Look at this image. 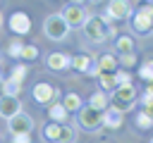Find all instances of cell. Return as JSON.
<instances>
[{
	"label": "cell",
	"instance_id": "cell-24",
	"mask_svg": "<svg viewBox=\"0 0 153 143\" xmlns=\"http://www.w3.org/2000/svg\"><path fill=\"white\" fill-rule=\"evenodd\" d=\"M139 76H141L146 83H151V81H153V62H151V60L141 62V67H139Z\"/></svg>",
	"mask_w": 153,
	"mask_h": 143
},
{
	"label": "cell",
	"instance_id": "cell-15",
	"mask_svg": "<svg viewBox=\"0 0 153 143\" xmlns=\"http://www.w3.org/2000/svg\"><path fill=\"white\" fill-rule=\"evenodd\" d=\"M48 117H50V122H55V124H67L69 112L62 107V102H53V105H48Z\"/></svg>",
	"mask_w": 153,
	"mask_h": 143
},
{
	"label": "cell",
	"instance_id": "cell-29",
	"mask_svg": "<svg viewBox=\"0 0 153 143\" xmlns=\"http://www.w3.org/2000/svg\"><path fill=\"white\" fill-rule=\"evenodd\" d=\"M117 64H122V67H134V64H136V52H124V55H120V57H117Z\"/></svg>",
	"mask_w": 153,
	"mask_h": 143
},
{
	"label": "cell",
	"instance_id": "cell-8",
	"mask_svg": "<svg viewBox=\"0 0 153 143\" xmlns=\"http://www.w3.org/2000/svg\"><path fill=\"white\" fill-rule=\"evenodd\" d=\"M60 17L65 19V24L69 26V29H76V26H81L84 21H86V10L81 7V5H67L62 12H60Z\"/></svg>",
	"mask_w": 153,
	"mask_h": 143
},
{
	"label": "cell",
	"instance_id": "cell-27",
	"mask_svg": "<svg viewBox=\"0 0 153 143\" xmlns=\"http://www.w3.org/2000/svg\"><path fill=\"white\" fill-rule=\"evenodd\" d=\"M19 57H22V60H26V62H31V60H36V57H38V48H36V45H24V48H22V52H19Z\"/></svg>",
	"mask_w": 153,
	"mask_h": 143
},
{
	"label": "cell",
	"instance_id": "cell-1",
	"mask_svg": "<svg viewBox=\"0 0 153 143\" xmlns=\"http://www.w3.org/2000/svg\"><path fill=\"white\" fill-rule=\"evenodd\" d=\"M110 24H112V21H105V19L98 17V14H88L86 21L81 24V29H84V36H86L91 43H103V41L110 36Z\"/></svg>",
	"mask_w": 153,
	"mask_h": 143
},
{
	"label": "cell",
	"instance_id": "cell-4",
	"mask_svg": "<svg viewBox=\"0 0 153 143\" xmlns=\"http://www.w3.org/2000/svg\"><path fill=\"white\" fill-rule=\"evenodd\" d=\"M151 24H153V7H151V2H143V5L136 7V12L131 17V29L136 33L146 36L151 31Z\"/></svg>",
	"mask_w": 153,
	"mask_h": 143
},
{
	"label": "cell",
	"instance_id": "cell-30",
	"mask_svg": "<svg viewBox=\"0 0 153 143\" xmlns=\"http://www.w3.org/2000/svg\"><path fill=\"white\" fill-rule=\"evenodd\" d=\"M141 105H143V110L151 112V107H153V91H151V86L143 88V93H141Z\"/></svg>",
	"mask_w": 153,
	"mask_h": 143
},
{
	"label": "cell",
	"instance_id": "cell-11",
	"mask_svg": "<svg viewBox=\"0 0 153 143\" xmlns=\"http://www.w3.org/2000/svg\"><path fill=\"white\" fill-rule=\"evenodd\" d=\"M17 112H22V100H19V95H0V117L2 119H10V117H14Z\"/></svg>",
	"mask_w": 153,
	"mask_h": 143
},
{
	"label": "cell",
	"instance_id": "cell-14",
	"mask_svg": "<svg viewBox=\"0 0 153 143\" xmlns=\"http://www.w3.org/2000/svg\"><path fill=\"white\" fill-rule=\"evenodd\" d=\"M96 64H98V72L100 74H115L117 72V57L115 55H100L98 60H96ZM98 74V76H100Z\"/></svg>",
	"mask_w": 153,
	"mask_h": 143
},
{
	"label": "cell",
	"instance_id": "cell-6",
	"mask_svg": "<svg viewBox=\"0 0 153 143\" xmlns=\"http://www.w3.org/2000/svg\"><path fill=\"white\" fill-rule=\"evenodd\" d=\"M31 95H33V100H36L38 105H53V102H57L60 91H57L55 86L41 81V83H36V86L31 88Z\"/></svg>",
	"mask_w": 153,
	"mask_h": 143
},
{
	"label": "cell",
	"instance_id": "cell-3",
	"mask_svg": "<svg viewBox=\"0 0 153 143\" xmlns=\"http://www.w3.org/2000/svg\"><path fill=\"white\" fill-rule=\"evenodd\" d=\"M43 33L50 38V41H65L67 33H69V26L65 24V19L57 14H48L45 21H43Z\"/></svg>",
	"mask_w": 153,
	"mask_h": 143
},
{
	"label": "cell",
	"instance_id": "cell-5",
	"mask_svg": "<svg viewBox=\"0 0 153 143\" xmlns=\"http://www.w3.org/2000/svg\"><path fill=\"white\" fill-rule=\"evenodd\" d=\"M76 119H79V126L86 131H98L103 126V112L93 110L91 105H81L76 110Z\"/></svg>",
	"mask_w": 153,
	"mask_h": 143
},
{
	"label": "cell",
	"instance_id": "cell-16",
	"mask_svg": "<svg viewBox=\"0 0 153 143\" xmlns=\"http://www.w3.org/2000/svg\"><path fill=\"white\" fill-rule=\"evenodd\" d=\"M88 105L93 107V110H98V112H103L105 107H110V95L105 93V91H96L91 98H88Z\"/></svg>",
	"mask_w": 153,
	"mask_h": 143
},
{
	"label": "cell",
	"instance_id": "cell-2",
	"mask_svg": "<svg viewBox=\"0 0 153 143\" xmlns=\"http://www.w3.org/2000/svg\"><path fill=\"white\" fill-rule=\"evenodd\" d=\"M136 95H139V91H136L131 83H117V86L112 88V98H110V102H112L115 110L124 112V110H129V107L136 102Z\"/></svg>",
	"mask_w": 153,
	"mask_h": 143
},
{
	"label": "cell",
	"instance_id": "cell-20",
	"mask_svg": "<svg viewBox=\"0 0 153 143\" xmlns=\"http://www.w3.org/2000/svg\"><path fill=\"white\" fill-rule=\"evenodd\" d=\"M134 122H136V126H139L141 131H146V129H151V124H153V117H151V112H148V110H139Z\"/></svg>",
	"mask_w": 153,
	"mask_h": 143
},
{
	"label": "cell",
	"instance_id": "cell-25",
	"mask_svg": "<svg viewBox=\"0 0 153 143\" xmlns=\"http://www.w3.org/2000/svg\"><path fill=\"white\" fill-rule=\"evenodd\" d=\"M98 83H100V91H105V93L117 86V83H115V74H100V76H98Z\"/></svg>",
	"mask_w": 153,
	"mask_h": 143
},
{
	"label": "cell",
	"instance_id": "cell-13",
	"mask_svg": "<svg viewBox=\"0 0 153 143\" xmlns=\"http://www.w3.org/2000/svg\"><path fill=\"white\" fill-rule=\"evenodd\" d=\"M45 64L53 72H65V69H69V55L67 52H50L48 60H45Z\"/></svg>",
	"mask_w": 153,
	"mask_h": 143
},
{
	"label": "cell",
	"instance_id": "cell-18",
	"mask_svg": "<svg viewBox=\"0 0 153 143\" xmlns=\"http://www.w3.org/2000/svg\"><path fill=\"white\" fill-rule=\"evenodd\" d=\"M74 141H76V129L72 124H62L60 126V136H57L55 143H74Z\"/></svg>",
	"mask_w": 153,
	"mask_h": 143
},
{
	"label": "cell",
	"instance_id": "cell-17",
	"mask_svg": "<svg viewBox=\"0 0 153 143\" xmlns=\"http://www.w3.org/2000/svg\"><path fill=\"white\" fill-rule=\"evenodd\" d=\"M81 105H84V100H81V98H79L76 93H67V95L62 98V107H65V110H67L69 114H72V112H76V110H79Z\"/></svg>",
	"mask_w": 153,
	"mask_h": 143
},
{
	"label": "cell",
	"instance_id": "cell-31",
	"mask_svg": "<svg viewBox=\"0 0 153 143\" xmlns=\"http://www.w3.org/2000/svg\"><path fill=\"white\" fill-rule=\"evenodd\" d=\"M115 83H131V74L129 72H115Z\"/></svg>",
	"mask_w": 153,
	"mask_h": 143
},
{
	"label": "cell",
	"instance_id": "cell-12",
	"mask_svg": "<svg viewBox=\"0 0 153 143\" xmlns=\"http://www.w3.org/2000/svg\"><path fill=\"white\" fill-rule=\"evenodd\" d=\"M122 124H124V112H120L115 107H105L103 110V126L105 129L117 131V129H122Z\"/></svg>",
	"mask_w": 153,
	"mask_h": 143
},
{
	"label": "cell",
	"instance_id": "cell-34",
	"mask_svg": "<svg viewBox=\"0 0 153 143\" xmlns=\"http://www.w3.org/2000/svg\"><path fill=\"white\" fill-rule=\"evenodd\" d=\"M0 26H2V14H0Z\"/></svg>",
	"mask_w": 153,
	"mask_h": 143
},
{
	"label": "cell",
	"instance_id": "cell-28",
	"mask_svg": "<svg viewBox=\"0 0 153 143\" xmlns=\"http://www.w3.org/2000/svg\"><path fill=\"white\" fill-rule=\"evenodd\" d=\"M26 74H29V69H26V64H17V67L12 69V74H10V79H14V81H19V83H24V79H26Z\"/></svg>",
	"mask_w": 153,
	"mask_h": 143
},
{
	"label": "cell",
	"instance_id": "cell-21",
	"mask_svg": "<svg viewBox=\"0 0 153 143\" xmlns=\"http://www.w3.org/2000/svg\"><path fill=\"white\" fill-rule=\"evenodd\" d=\"M60 126H62V124H55V122L45 124V126H43V138H45L48 143H55L57 136H60Z\"/></svg>",
	"mask_w": 153,
	"mask_h": 143
},
{
	"label": "cell",
	"instance_id": "cell-22",
	"mask_svg": "<svg viewBox=\"0 0 153 143\" xmlns=\"http://www.w3.org/2000/svg\"><path fill=\"white\" fill-rule=\"evenodd\" d=\"M88 64H91V57L88 55H74V57H69V67H74L76 72H86Z\"/></svg>",
	"mask_w": 153,
	"mask_h": 143
},
{
	"label": "cell",
	"instance_id": "cell-32",
	"mask_svg": "<svg viewBox=\"0 0 153 143\" xmlns=\"http://www.w3.org/2000/svg\"><path fill=\"white\" fill-rule=\"evenodd\" d=\"M12 143H31V133H12Z\"/></svg>",
	"mask_w": 153,
	"mask_h": 143
},
{
	"label": "cell",
	"instance_id": "cell-36",
	"mask_svg": "<svg viewBox=\"0 0 153 143\" xmlns=\"http://www.w3.org/2000/svg\"><path fill=\"white\" fill-rule=\"evenodd\" d=\"M146 2H151V0H146Z\"/></svg>",
	"mask_w": 153,
	"mask_h": 143
},
{
	"label": "cell",
	"instance_id": "cell-23",
	"mask_svg": "<svg viewBox=\"0 0 153 143\" xmlns=\"http://www.w3.org/2000/svg\"><path fill=\"white\" fill-rule=\"evenodd\" d=\"M19 91H22L19 81H14V79H5L2 81V93L5 95H19Z\"/></svg>",
	"mask_w": 153,
	"mask_h": 143
},
{
	"label": "cell",
	"instance_id": "cell-10",
	"mask_svg": "<svg viewBox=\"0 0 153 143\" xmlns=\"http://www.w3.org/2000/svg\"><path fill=\"white\" fill-rule=\"evenodd\" d=\"M7 129H10V133H31L33 119H31L26 112H17L14 117L7 119Z\"/></svg>",
	"mask_w": 153,
	"mask_h": 143
},
{
	"label": "cell",
	"instance_id": "cell-9",
	"mask_svg": "<svg viewBox=\"0 0 153 143\" xmlns=\"http://www.w3.org/2000/svg\"><path fill=\"white\" fill-rule=\"evenodd\" d=\"M7 26H10V31H12L14 36L22 38V36H26V33L31 31V19H29L26 12H14V14H10Z\"/></svg>",
	"mask_w": 153,
	"mask_h": 143
},
{
	"label": "cell",
	"instance_id": "cell-35",
	"mask_svg": "<svg viewBox=\"0 0 153 143\" xmlns=\"http://www.w3.org/2000/svg\"><path fill=\"white\" fill-rule=\"evenodd\" d=\"M93 2H103V0H93Z\"/></svg>",
	"mask_w": 153,
	"mask_h": 143
},
{
	"label": "cell",
	"instance_id": "cell-19",
	"mask_svg": "<svg viewBox=\"0 0 153 143\" xmlns=\"http://www.w3.org/2000/svg\"><path fill=\"white\" fill-rule=\"evenodd\" d=\"M115 52H120V55L134 52V41H131V36H117V41H115Z\"/></svg>",
	"mask_w": 153,
	"mask_h": 143
},
{
	"label": "cell",
	"instance_id": "cell-7",
	"mask_svg": "<svg viewBox=\"0 0 153 143\" xmlns=\"http://www.w3.org/2000/svg\"><path fill=\"white\" fill-rule=\"evenodd\" d=\"M131 14V5L129 0H110L105 5V21H122Z\"/></svg>",
	"mask_w": 153,
	"mask_h": 143
},
{
	"label": "cell",
	"instance_id": "cell-33",
	"mask_svg": "<svg viewBox=\"0 0 153 143\" xmlns=\"http://www.w3.org/2000/svg\"><path fill=\"white\" fill-rule=\"evenodd\" d=\"M84 0H69V5H81Z\"/></svg>",
	"mask_w": 153,
	"mask_h": 143
},
{
	"label": "cell",
	"instance_id": "cell-26",
	"mask_svg": "<svg viewBox=\"0 0 153 143\" xmlns=\"http://www.w3.org/2000/svg\"><path fill=\"white\" fill-rule=\"evenodd\" d=\"M22 48H24V43H22V38L17 36V38H12V41H10V45H7V55H12V57H19Z\"/></svg>",
	"mask_w": 153,
	"mask_h": 143
}]
</instances>
